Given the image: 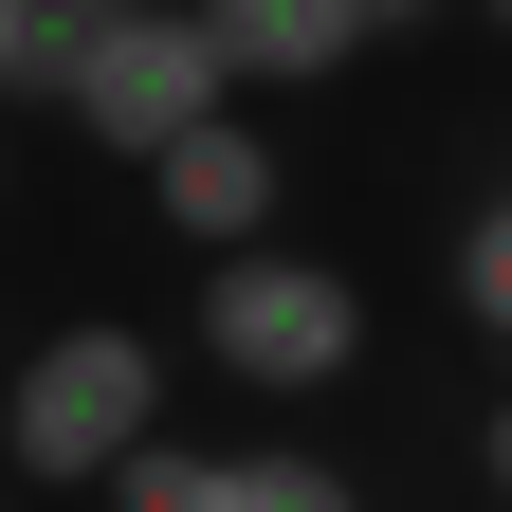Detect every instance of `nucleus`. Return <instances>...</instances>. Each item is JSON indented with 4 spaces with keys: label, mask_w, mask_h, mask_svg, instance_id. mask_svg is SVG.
Segmentation results:
<instances>
[{
    "label": "nucleus",
    "mask_w": 512,
    "mask_h": 512,
    "mask_svg": "<svg viewBox=\"0 0 512 512\" xmlns=\"http://www.w3.org/2000/svg\"><path fill=\"white\" fill-rule=\"evenodd\" d=\"M128 439H165V330H128V311L37 330L19 384H0V476L19 494H110Z\"/></svg>",
    "instance_id": "1"
},
{
    "label": "nucleus",
    "mask_w": 512,
    "mask_h": 512,
    "mask_svg": "<svg viewBox=\"0 0 512 512\" xmlns=\"http://www.w3.org/2000/svg\"><path fill=\"white\" fill-rule=\"evenodd\" d=\"M183 348H202L220 384L330 403V384H366V275H348V256H311V238H238V256H202Z\"/></svg>",
    "instance_id": "2"
},
{
    "label": "nucleus",
    "mask_w": 512,
    "mask_h": 512,
    "mask_svg": "<svg viewBox=\"0 0 512 512\" xmlns=\"http://www.w3.org/2000/svg\"><path fill=\"white\" fill-rule=\"evenodd\" d=\"M202 110H238V55H220V19L202 0H128V19L92 37V74H74V147H110V165H165Z\"/></svg>",
    "instance_id": "3"
},
{
    "label": "nucleus",
    "mask_w": 512,
    "mask_h": 512,
    "mask_svg": "<svg viewBox=\"0 0 512 512\" xmlns=\"http://www.w3.org/2000/svg\"><path fill=\"white\" fill-rule=\"evenodd\" d=\"M110 512H366L311 439H128Z\"/></svg>",
    "instance_id": "4"
},
{
    "label": "nucleus",
    "mask_w": 512,
    "mask_h": 512,
    "mask_svg": "<svg viewBox=\"0 0 512 512\" xmlns=\"http://www.w3.org/2000/svg\"><path fill=\"white\" fill-rule=\"evenodd\" d=\"M275 202H293V165H275V128L256 110H202L183 147L147 165V220L183 238V256H238V238H275Z\"/></svg>",
    "instance_id": "5"
},
{
    "label": "nucleus",
    "mask_w": 512,
    "mask_h": 512,
    "mask_svg": "<svg viewBox=\"0 0 512 512\" xmlns=\"http://www.w3.org/2000/svg\"><path fill=\"white\" fill-rule=\"evenodd\" d=\"M220 55H238V92H330L348 55L384 37V0H202Z\"/></svg>",
    "instance_id": "6"
},
{
    "label": "nucleus",
    "mask_w": 512,
    "mask_h": 512,
    "mask_svg": "<svg viewBox=\"0 0 512 512\" xmlns=\"http://www.w3.org/2000/svg\"><path fill=\"white\" fill-rule=\"evenodd\" d=\"M439 275H458V330H494V348H512V183L458 220V256H439Z\"/></svg>",
    "instance_id": "7"
},
{
    "label": "nucleus",
    "mask_w": 512,
    "mask_h": 512,
    "mask_svg": "<svg viewBox=\"0 0 512 512\" xmlns=\"http://www.w3.org/2000/svg\"><path fill=\"white\" fill-rule=\"evenodd\" d=\"M0 110H55V19L37 0H0Z\"/></svg>",
    "instance_id": "8"
},
{
    "label": "nucleus",
    "mask_w": 512,
    "mask_h": 512,
    "mask_svg": "<svg viewBox=\"0 0 512 512\" xmlns=\"http://www.w3.org/2000/svg\"><path fill=\"white\" fill-rule=\"evenodd\" d=\"M476 476L512 494V384H494V403H476Z\"/></svg>",
    "instance_id": "9"
},
{
    "label": "nucleus",
    "mask_w": 512,
    "mask_h": 512,
    "mask_svg": "<svg viewBox=\"0 0 512 512\" xmlns=\"http://www.w3.org/2000/svg\"><path fill=\"white\" fill-rule=\"evenodd\" d=\"M421 19H458V0H384V37H421Z\"/></svg>",
    "instance_id": "10"
},
{
    "label": "nucleus",
    "mask_w": 512,
    "mask_h": 512,
    "mask_svg": "<svg viewBox=\"0 0 512 512\" xmlns=\"http://www.w3.org/2000/svg\"><path fill=\"white\" fill-rule=\"evenodd\" d=\"M0 183H19V110H0Z\"/></svg>",
    "instance_id": "11"
},
{
    "label": "nucleus",
    "mask_w": 512,
    "mask_h": 512,
    "mask_svg": "<svg viewBox=\"0 0 512 512\" xmlns=\"http://www.w3.org/2000/svg\"><path fill=\"white\" fill-rule=\"evenodd\" d=\"M0 512H37V494H19V476H0Z\"/></svg>",
    "instance_id": "12"
},
{
    "label": "nucleus",
    "mask_w": 512,
    "mask_h": 512,
    "mask_svg": "<svg viewBox=\"0 0 512 512\" xmlns=\"http://www.w3.org/2000/svg\"><path fill=\"white\" fill-rule=\"evenodd\" d=\"M476 19H494V37H512V0H476Z\"/></svg>",
    "instance_id": "13"
}]
</instances>
